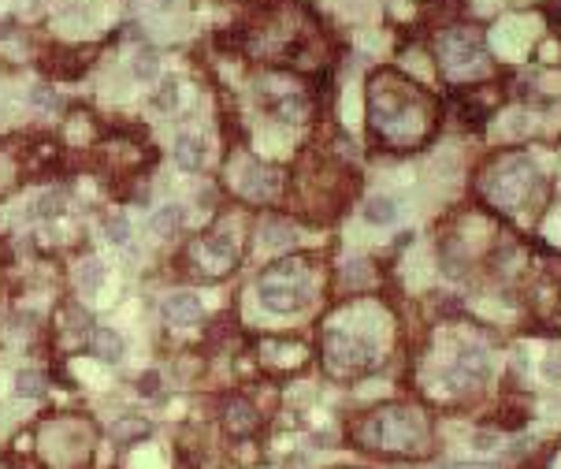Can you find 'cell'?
<instances>
[{"mask_svg":"<svg viewBox=\"0 0 561 469\" xmlns=\"http://www.w3.org/2000/svg\"><path fill=\"white\" fill-rule=\"evenodd\" d=\"M368 112H372V131L387 138L394 149H409L427 135L432 112H427V97L417 93L398 75H375L368 90Z\"/></svg>","mask_w":561,"mask_h":469,"instance_id":"1","label":"cell"},{"mask_svg":"<svg viewBox=\"0 0 561 469\" xmlns=\"http://www.w3.org/2000/svg\"><path fill=\"white\" fill-rule=\"evenodd\" d=\"M357 440L365 447L375 450H390V455H427L432 450V432H427V421L420 417V410L409 406H390L372 413L365 425L357 428Z\"/></svg>","mask_w":561,"mask_h":469,"instance_id":"2","label":"cell"},{"mask_svg":"<svg viewBox=\"0 0 561 469\" xmlns=\"http://www.w3.org/2000/svg\"><path fill=\"white\" fill-rule=\"evenodd\" d=\"M309 298V268L305 261H279L260 276V302L272 313H294Z\"/></svg>","mask_w":561,"mask_h":469,"instance_id":"3","label":"cell"},{"mask_svg":"<svg viewBox=\"0 0 561 469\" xmlns=\"http://www.w3.org/2000/svg\"><path fill=\"white\" fill-rule=\"evenodd\" d=\"M186 257H190V265H197V276L220 280L230 272V265L238 261V242H235V235H227L220 228V231H212L205 238H197Z\"/></svg>","mask_w":561,"mask_h":469,"instance_id":"4","label":"cell"},{"mask_svg":"<svg viewBox=\"0 0 561 469\" xmlns=\"http://www.w3.org/2000/svg\"><path fill=\"white\" fill-rule=\"evenodd\" d=\"M324 362L335 376H357V373H368L375 365V354L368 343H357L353 335L327 332L324 335Z\"/></svg>","mask_w":561,"mask_h":469,"instance_id":"5","label":"cell"},{"mask_svg":"<svg viewBox=\"0 0 561 469\" xmlns=\"http://www.w3.org/2000/svg\"><path fill=\"white\" fill-rule=\"evenodd\" d=\"M227 175H230V186H235L242 198H250V201H268L272 194L279 190V175L272 168H264L260 160L245 157V153L230 157Z\"/></svg>","mask_w":561,"mask_h":469,"instance_id":"6","label":"cell"},{"mask_svg":"<svg viewBox=\"0 0 561 469\" xmlns=\"http://www.w3.org/2000/svg\"><path fill=\"white\" fill-rule=\"evenodd\" d=\"M480 53V38L472 34V30H447V34L439 38V60L447 71H457L461 63H472Z\"/></svg>","mask_w":561,"mask_h":469,"instance_id":"7","label":"cell"},{"mask_svg":"<svg viewBox=\"0 0 561 469\" xmlns=\"http://www.w3.org/2000/svg\"><path fill=\"white\" fill-rule=\"evenodd\" d=\"M260 425V413L253 410V402L250 399H230L227 406H223V428L230 436H238V440H245V436H253Z\"/></svg>","mask_w":561,"mask_h":469,"instance_id":"8","label":"cell"},{"mask_svg":"<svg viewBox=\"0 0 561 469\" xmlns=\"http://www.w3.org/2000/svg\"><path fill=\"white\" fill-rule=\"evenodd\" d=\"M160 313H164V320L168 325H175V328H186V325H197L201 320V302H197L193 295H168L164 298V305H160Z\"/></svg>","mask_w":561,"mask_h":469,"instance_id":"9","label":"cell"},{"mask_svg":"<svg viewBox=\"0 0 561 469\" xmlns=\"http://www.w3.org/2000/svg\"><path fill=\"white\" fill-rule=\"evenodd\" d=\"M90 350L101 362H119L123 358V339H119V332H112V328H97L90 335Z\"/></svg>","mask_w":561,"mask_h":469,"instance_id":"10","label":"cell"},{"mask_svg":"<svg viewBox=\"0 0 561 469\" xmlns=\"http://www.w3.org/2000/svg\"><path fill=\"white\" fill-rule=\"evenodd\" d=\"M201 157H205L201 138H197V135H178V142H175V160H178V168L197 172V168H201Z\"/></svg>","mask_w":561,"mask_h":469,"instance_id":"11","label":"cell"},{"mask_svg":"<svg viewBox=\"0 0 561 469\" xmlns=\"http://www.w3.org/2000/svg\"><path fill=\"white\" fill-rule=\"evenodd\" d=\"M149 228H153V235H160V238H171L178 228H183V209H178V205L156 209L153 220H149Z\"/></svg>","mask_w":561,"mask_h":469,"instance_id":"12","label":"cell"},{"mask_svg":"<svg viewBox=\"0 0 561 469\" xmlns=\"http://www.w3.org/2000/svg\"><path fill=\"white\" fill-rule=\"evenodd\" d=\"M75 280H78V287L86 290V295H93V290H101V283H105V265L90 257V261L78 265V276Z\"/></svg>","mask_w":561,"mask_h":469,"instance_id":"13","label":"cell"},{"mask_svg":"<svg viewBox=\"0 0 561 469\" xmlns=\"http://www.w3.org/2000/svg\"><path fill=\"white\" fill-rule=\"evenodd\" d=\"M264 235V246H290L294 242V228L290 223H283V220H264V228H260Z\"/></svg>","mask_w":561,"mask_h":469,"instance_id":"14","label":"cell"},{"mask_svg":"<svg viewBox=\"0 0 561 469\" xmlns=\"http://www.w3.org/2000/svg\"><path fill=\"white\" fill-rule=\"evenodd\" d=\"M365 216H368L372 223H390L394 216H398V205H394L390 198H372V201L365 205Z\"/></svg>","mask_w":561,"mask_h":469,"instance_id":"15","label":"cell"},{"mask_svg":"<svg viewBox=\"0 0 561 469\" xmlns=\"http://www.w3.org/2000/svg\"><path fill=\"white\" fill-rule=\"evenodd\" d=\"M41 391H45V376L41 373H19V376H15V395L38 399Z\"/></svg>","mask_w":561,"mask_h":469,"instance_id":"16","label":"cell"},{"mask_svg":"<svg viewBox=\"0 0 561 469\" xmlns=\"http://www.w3.org/2000/svg\"><path fill=\"white\" fill-rule=\"evenodd\" d=\"M134 75L141 78V83H153V78L160 75V56L153 53V48H149V53H138V60H134Z\"/></svg>","mask_w":561,"mask_h":469,"instance_id":"17","label":"cell"},{"mask_svg":"<svg viewBox=\"0 0 561 469\" xmlns=\"http://www.w3.org/2000/svg\"><path fill=\"white\" fill-rule=\"evenodd\" d=\"M138 436H149V425L145 421H119L115 425V440L119 443H130V440H138Z\"/></svg>","mask_w":561,"mask_h":469,"instance_id":"18","label":"cell"},{"mask_svg":"<svg viewBox=\"0 0 561 469\" xmlns=\"http://www.w3.org/2000/svg\"><path fill=\"white\" fill-rule=\"evenodd\" d=\"M108 238L119 242V246H123V242H130V223H127V216H112V220H108Z\"/></svg>","mask_w":561,"mask_h":469,"instance_id":"19","label":"cell"},{"mask_svg":"<svg viewBox=\"0 0 561 469\" xmlns=\"http://www.w3.org/2000/svg\"><path fill=\"white\" fill-rule=\"evenodd\" d=\"M34 216H53V213H60V194H45V198L30 209Z\"/></svg>","mask_w":561,"mask_h":469,"instance_id":"20","label":"cell"},{"mask_svg":"<svg viewBox=\"0 0 561 469\" xmlns=\"http://www.w3.org/2000/svg\"><path fill=\"white\" fill-rule=\"evenodd\" d=\"M279 112H283V120H301V116H305V101H298V97H290L287 105H279Z\"/></svg>","mask_w":561,"mask_h":469,"instance_id":"21","label":"cell"},{"mask_svg":"<svg viewBox=\"0 0 561 469\" xmlns=\"http://www.w3.org/2000/svg\"><path fill=\"white\" fill-rule=\"evenodd\" d=\"M175 101H178V83H168V86H164V93L156 97V105L160 108H175Z\"/></svg>","mask_w":561,"mask_h":469,"instance_id":"22","label":"cell"},{"mask_svg":"<svg viewBox=\"0 0 561 469\" xmlns=\"http://www.w3.org/2000/svg\"><path fill=\"white\" fill-rule=\"evenodd\" d=\"M138 391H141V395H156V391H160V376H156V373H145V376L138 380Z\"/></svg>","mask_w":561,"mask_h":469,"instance_id":"23","label":"cell"},{"mask_svg":"<svg viewBox=\"0 0 561 469\" xmlns=\"http://www.w3.org/2000/svg\"><path fill=\"white\" fill-rule=\"evenodd\" d=\"M34 105H41V108H60V101H56V97L48 93L45 86H41V90H34Z\"/></svg>","mask_w":561,"mask_h":469,"instance_id":"24","label":"cell"},{"mask_svg":"<svg viewBox=\"0 0 561 469\" xmlns=\"http://www.w3.org/2000/svg\"><path fill=\"white\" fill-rule=\"evenodd\" d=\"M153 4H156V8H171V0H153Z\"/></svg>","mask_w":561,"mask_h":469,"instance_id":"25","label":"cell"}]
</instances>
